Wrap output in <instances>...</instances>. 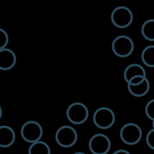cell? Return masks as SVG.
<instances>
[{
  "label": "cell",
  "instance_id": "cell-1",
  "mask_svg": "<svg viewBox=\"0 0 154 154\" xmlns=\"http://www.w3.org/2000/svg\"><path fill=\"white\" fill-rule=\"evenodd\" d=\"M111 48L113 53L117 57L126 58L129 57L134 51V44L129 37L120 35L113 40Z\"/></svg>",
  "mask_w": 154,
  "mask_h": 154
},
{
  "label": "cell",
  "instance_id": "cell-2",
  "mask_svg": "<svg viewBox=\"0 0 154 154\" xmlns=\"http://www.w3.org/2000/svg\"><path fill=\"white\" fill-rule=\"evenodd\" d=\"M116 116L109 108L102 106L97 108L93 116V121L96 127L101 129L110 128L114 123Z\"/></svg>",
  "mask_w": 154,
  "mask_h": 154
},
{
  "label": "cell",
  "instance_id": "cell-3",
  "mask_svg": "<svg viewBox=\"0 0 154 154\" xmlns=\"http://www.w3.org/2000/svg\"><path fill=\"white\" fill-rule=\"evenodd\" d=\"M133 13L127 7L119 6L115 8L111 14L112 23L117 28L124 29L128 28L133 21Z\"/></svg>",
  "mask_w": 154,
  "mask_h": 154
},
{
  "label": "cell",
  "instance_id": "cell-4",
  "mask_svg": "<svg viewBox=\"0 0 154 154\" xmlns=\"http://www.w3.org/2000/svg\"><path fill=\"white\" fill-rule=\"evenodd\" d=\"M89 111L87 107L82 103L76 102L70 104L66 111L68 120L74 125L84 123L88 119Z\"/></svg>",
  "mask_w": 154,
  "mask_h": 154
},
{
  "label": "cell",
  "instance_id": "cell-5",
  "mask_svg": "<svg viewBox=\"0 0 154 154\" xmlns=\"http://www.w3.org/2000/svg\"><path fill=\"white\" fill-rule=\"evenodd\" d=\"M55 138L57 143L59 146L64 148H69L76 143L78 134L73 127L69 125H63L57 130Z\"/></svg>",
  "mask_w": 154,
  "mask_h": 154
},
{
  "label": "cell",
  "instance_id": "cell-6",
  "mask_svg": "<svg viewBox=\"0 0 154 154\" xmlns=\"http://www.w3.org/2000/svg\"><path fill=\"white\" fill-rule=\"evenodd\" d=\"M43 128L36 121L29 120L23 124L20 129V135L22 139L29 143L40 141L43 135Z\"/></svg>",
  "mask_w": 154,
  "mask_h": 154
},
{
  "label": "cell",
  "instance_id": "cell-7",
  "mask_svg": "<svg viewBox=\"0 0 154 154\" xmlns=\"http://www.w3.org/2000/svg\"><path fill=\"white\" fill-rule=\"evenodd\" d=\"M120 137L125 144L135 145L138 143L142 138L141 129L136 123H126L122 127L120 131Z\"/></svg>",
  "mask_w": 154,
  "mask_h": 154
},
{
  "label": "cell",
  "instance_id": "cell-8",
  "mask_svg": "<svg viewBox=\"0 0 154 154\" xmlns=\"http://www.w3.org/2000/svg\"><path fill=\"white\" fill-rule=\"evenodd\" d=\"M111 141L103 134L93 135L88 142V147L93 154H106L111 149Z\"/></svg>",
  "mask_w": 154,
  "mask_h": 154
},
{
  "label": "cell",
  "instance_id": "cell-9",
  "mask_svg": "<svg viewBox=\"0 0 154 154\" xmlns=\"http://www.w3.org/2000/svg\"><path fill=\"white\" fill-rule=\"evenodd\" d=\"M17 61L15 53L10 49L0 50V70H9L16 64Z\"/></svg>",
  "mask_w": 154,
  "mask_h": 154
},
{
  "label": "cell",
  "instance_id": "cell-10",
  "mask_svg": "<svg viewBox=\"0 0 154 154\" xmlns=\"http://www.w3.org/2000/svg\"><path fill=\"white\" fill-rule=\"evenodd\" d=\"M146 76V72L144 68L137 63H132L128 65L125 68L123 73L124 79L128 84L135 78H145Z\"/></svg>",
  "mask_w": 154,
  "mask_h": 154
},
{
  "label": "cell",
  "instance_id": "cell-11",
  "mask_svg": "<svg viewBox=\"0 0 154 154\" xmlns=\"http://www.w3.org/2000/svg\"><path fill=\"white\" fill-rule=\"evenodd\" d=\"M16 140L14 130L9 126H0V147L7 148L11 146Z\"/></svg>",
  "mask_w": 154,
  "mask_h": 154
},
{
  "label": "cell",
  "instance_id": "cell-12",
  "mask_svg": "<svg viewBox=\"0 0 154 154\" xmlns=\"http://www.w3.org/2000/svg\"><path fill=\"white\" fill-rule=\"evenodd\" d=\"M128 89L130 94L133 96L137 97H143L149 92L150 89V83L149 80L146 77L143 81L139 84H128Z\"/></svg>",
  "mask_w": 154,
  "mask_h": 154
},
{
  "label": "cell",
  "instance_id": "cell-13",
  "mask_svg": "<svg viewBox=\"0 0 154 154\" xmlns=\"http://www.w3.org/2000/svg\"><path fill=\"white\" fill-rule=\"evenodd\" d=\"M28 154H51L49 145L42 141H38L32 143L29 147Z\"/></svg>",
  "mask_w": 154,
  "mask_h": 154
},
{
  "label": "cell",
  "instance_id": "cell-14",
  "mask_svg": "<svg viewBox=\"0 0 154 154\" xmlns=\"http://www.w3.org/2000/svg\"><path fill=\"white\" fill-rule=\"evenodd\" d=\"M141 32L146 40L154 42V19H148L143 23Z\"/></svg>",
  "mask_w": 154,
  "mask_h": 154
},
{
  "label": "cell",
  "instance_id": "cell-15",
  "mask_svg": "<svg viewBox=\"0 0 154 154\" xmlns=\"http://www.w3.org/2000/svg\"><path fill=\"white\" fill-rule=\"evenodd\" d=\"M143 63L149 67H154V45H149L143 49L141 54Z\"/></svg>",
  "mask_w": 154,
  "mask_h": 154
},
{
  "label": "cell",
  "instance_id": "cell-16",
  "mask_svg": "<svg viewBox=\"0 0 154 154\" xmlns=\"http://www.w3.org/2000/svg\"><path fill=\"white\" fill-rule=\"evenodd\" d=\"M146 116L151 120H154V99L149 100L145 107Z\"/></svg>",
  "mask_w": 154,
  "mask_h": 154
},
{
  "label": "cell",
  "instance_id": "cell-17",
  "mask_svg": "<svg viewBox=\"0 0 154 154\" xmlns=\"http://www.w3.org/2000/svg\"><path fill=\"white\" fill-rule=\"evenodd\" d=\"M9 37L7 32L0 28V50L5 48L7 44L8 43Z\"/></svg>",
  "mask_w": 154,
  "mask_h": 154
},
{
  "label": "cell",
  "instance_id": "cell-18",
  "mask_svg": "<svg viewBox=\"0 0 154 154\" xmlns=\"http://www.w3.org/2000/svg\"><path fill=\"white\" fill-rule=\"evenodd\" d=\"M146 141L148 147L151 149L154 150V129L153 128L147 132L146 137Z\"/></svg>",
  "mask_w": 154,
  "mask_h": 154
},
{
  "label": "cell",
  "instance_id": "cell-19",
  "mask_svg": "<svg viewBox=\"0 0 154 154\" xmlns=\"http://www.w3.org/2000/svg\"><path fill=\"white\" fill-rule=\"evenodd\" d=\"M145 78H143V77L135 78L132 79L128 84H130V85H137V84H139L142 81H143V80Z\"/></svg>",
  "mask_w": 154,
  "mask_h": 154
},
{
  "label": "cell",
  "instance_id": "cell-20",
  "mask_svg": "<svg viewBox=\"0 0 154 154\" xmlns=\"http://www.w3.org/2000/svg\"><path fill=\"white\" fill-rule=\"evenodd\" d=\"M112 154H131L128 151L125 149H119L113 152Z\"/></svg>",
  "mask_w": 154,
  "mask_h": 154
},
{
  "label": "cell",
  "instance_id": "cell-21",
  "mask_svg": "<svg viewBox=\"0 0 154 154\" xmlns=\"http://www.w3.org/2000/svg\"><path fill=\"white\" fill-rule=\"evenodd\" d=\"M2 108L0 106V119L2 117Z\"/></svg>",
  "mask_w": 154,
  "mask_h": 154
},
{
  "label": "cell",
  "instance_id": "cell-22",
  "mask_svg": "<svg viewBox=\"0 0 154 154\" xmlns=\"http://www.w3.org/2000/svg\"><path fill=\"white\" fill-rule=\"evenodd\" d=\"M73 154H86V153H84V152H78L74 153Z\"/></svg>",
  "mask_w": 154,
  "mask_h": 154
},
{
  "label": "cell",
  "instance_id": "cell-23",
  "mask_svg": "<svg viewBox=\"0 0 154 154\" xmlns=\"http://www.w3.org/2000/svg\"><path fill=\"white\" fill-rule=\"evenodd\" d=\"M152 126H153V128L154 129V120L152 121Z\"/></svg>",
  "mask_w": 154,
  "mask_h": 154
}]
</instances>
